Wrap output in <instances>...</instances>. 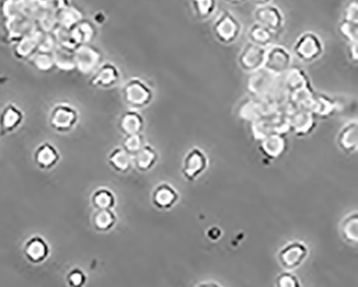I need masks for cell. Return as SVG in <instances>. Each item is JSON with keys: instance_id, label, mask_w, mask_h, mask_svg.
<instances>
[{"instance_id": "1", "label": "cell", "mask_w": 358, "mask_h": 287, "mask_svg": "<svg viewBox=\"0 0 358 287\" xmlns=\"http://www.w3.org/2000/svg\"><path fill=\"white\" fill-rule=\"evenodd\" d=\"M324 47L319 36L314 33H305L298 38L294 45V53L298 59L306 63L315 61L323 54Z\"/></svg>"}, {"instance_id": "2", "label": "cell", "mask_w": 358, "mask_h": 287, "mask_svg": "<svg viewBox=\"0 0 358 287\" xmlns=\"http://www.w3.org/2000/svg\"><path fill=\"white\" fill-rule=\"evenodd\" d=\"M209 167V159L203 149L193 147L186 153L182 161V175L186 180L195 181Z\"/></svg>"}, {"instance_id": "3", "label": "cell", "mask_w": 358, "mask_h": 287, "mask_svg": "<svg viewBox=\"0 0 358 287\" xmlns=\"http://www.w3.org/2000/svg\"><path fill=\"white\" fill-rule=\"evenodd\" d=\"M241 24L229 12H224L213 26L214 35L220 43L231 45L241 33Z\"/></svg>"}, {"instance_id": "4", "label": "cell", "mask_w": 358, "mask_h": 287, "mask_svg": "<svg viewBox=\"0 0 358 287\" xmlns=\"http://www.w3.org/2000/svg\"><path fill=\"white\" fill-rule=\"evenodd\" d=\"M309 254L307 246L303 242L294 241V242L286 244L279 254L278 259L283 268L287 270H293L305 262Z\"/></svg>"}, {"instance_id": "5", "label": "cell", "mask_w": 358, "mask_h": 287, "mask_svg": "<svg viewBox=\"0 0 358 287\" xmlns=\"http://www.w3.org/2000/svg\"><path fill=\"white\" fill-rule=\"evenodd\" d=\"M152 97L153 93L150 87L140 80H131L124 87V98L131 107H145L151 103Z\"/></svg>"}, {"instance_id": "6", "label": "cell", "mask_w": 358, "mask_h": 287, "mask_svg": "<svg viewBox=\"0 0 358 287\" xmlns=\"http://www.w3.org/2000/svg\"><path fill=\"white\" fill-rule=\"evenodd\" d=\"M267 49L249 43L241 50L239 55L240 67L245 71H259L265 65Z\"/></svg>"}, {"instance_id": "7", "label": "cell", "mask_w": 358, "mask_h": 287, "mask_svg": "<svg viewBox=\"0 0 358 287\" xmlns=\"http://www.w3.org/2000/svg\"><path fill=\"white\" fill-rule=\"evenodd\" d=\"M255 19L257 24L263 25L272 33L283 27L284 17L277 6L265 3L255 10Z\"/></svg>"}, {"instance_id": "8", "label": "cell", "mask_w": 358, "mask_h": 287, "mask_svg": "<svg viewBox=\"0 0 358 287\" xmlns=\"http://www.w3.org/2000/svg\"><path fill=\"white\" fill-rule=\"evenodd\" d=\"M292 64L291 54L287 50L280 45L270 47L266 53L265 67L266 71L270 73H283L289 71Z\"/></svg>"}, {"instance_id": "9", "label": "cell", "mask_w": 358, "mask_h": 287, "mask_svg": "<svg viewBox=\"0 0 358 287\" xmlns=\"http://www.w3.org/2000/svg\"><path fill=\"white\" fill-rule=\"evenodd\" d=\"M24 256L31 264H41L50 256V246L40 236H33L26 241L23 249Z\"/></svg>"}, {"instance_id": "10", "label": "cell", "mask_w": 358, "mask_h": 287, "mask_svg": "<svg viewBox=\"0 0 358 287\" xmlns=\"http://www.w3.org/2000/svg\"><path fill=\"white\" fill-rule=\"evenodd\" d=\"M179 197V193L175 187L168 183H161L152 193V203L159 210H169L176 206Z\"/></svg>"}, {"instance_id": "11", "label": "cell", "mask_w": 358, "mask_h": 287, "mask_svg": "<svg viewBox=\"0 0 358 287\" xmlns=\"http://www.w3.org/2000/svg\"><path fill=\"white\" fill-rule=\"evenodd\" d=\"M287 122H289V131H293L296 135H300V137L309 135L315 127L314 115L310 111L303 110V109L292 113L291 117Z\"/></svg>"}, {"instance_id": "12", "label": "cell", "mask_w": 358, "mask_h": 287, "mask_svg": "<svg viewBox=\"0 0 358 287\" xmlns=\"http://www.w3.org/2000/svg\"><path fill=\"white\" fill-rule=\"evenodd\" d=\"M337 145L339 149L347 154L356 152L358 145V124L351 121L342 127L337 135Z\"/></svg>"}, {"instance_id": "13", "label": "cell", "mask_w": 358, "mask_h": 287, "mask_svg": "<svg viewBox=\"0 0 358 287\" xmlns=\"http://www.w3.org/2000/svg\"><path fill=\"white\" fill-rule=\"evenodd\" d=\"M287 149V140L283 135H268L259 145V151L268 159H275L281 157Z\"/></svg>"}, {"instance_id": "14", "label": "cell", "mask_w": 358, "mask_h": 287, "mask_svg": "<svg viewBox=\"0 0 358 287\" xmlns=\"http://www.w3.org/2000/svg\"><path fill=\"white\" fill-rule=\"evenodd\" d=\"M336 109V103L324 94H314L310 103L308 111L313 115L325 117L334 113Z\"/></svg>"}, {"instance_id": "15", "label": "cell", "mask_w": 358, "mask_h": 287, "mask_svg": "<svg viewBox=\"0 0 358 287\" xmlns=\"http://www.w3.org/2000/svg\"><path fill=\"white\" fill-rule=\"evenodd\" d=\"M157 161H159V154L151 145H143L139 152L134 155V163L138 170L142 171V172H145V171L153 168Z\"/></svg>"}, {"instance_id": "16", "label": "cell", "mask_w": 358, "mask_h": 287, "mask_svg": "<svg viewBox=\"0 0 358 287\" xmlns=\"http://www.w3.org/2000/svg\"><path fill=\"white\" fill-rule=\"evenodd\" d=\"M145 122L141 115L136 111L126 112L121 119V131L127 135H139L143 128Z\"/></svg>"}, {"instance_id": "17", "label": "cell", "mask_w": 358, "mask_h": 287, "mask_svg": "<svg viewBox=\"0 0 358 287\" xmlns=\"http://www.w3.org/2000/svg\"><path fill=\"white\" fill-rule=\"evenodd\" d=\"M35 159L41 168H51L55 165L56 161H59V153L56 151L55 147H52L49 143L42 145L37 152L35 153Z\"/></svg>"}, {"instance_id": "18", "label": "cell", "mask_w": 358, "mask_h": 287, "mask_svg": "<svg viewBox=\"0 0 358 287\" xmlns=\"http://www.w3.org/2000/svg\"><path fill=\"white\" fill-rule=\"evenodd\" d=\"M341 236L343 240L351 244H355L358 241V214L357 212L352 213L349 216L345 217L342 222Z\"/></svg>"}, {"instance_id": "19", "label": "cell", "mask_w": 358, "mask_h": 287, "mask_svg": "<svg viewBox=\"0 0 358 287\" xmlns=\"http://www.w3.org/2000/svg\"><path fill=\"white\" fill-rule=\"evenodd\" d=\"M22 121L21 111L17 110L14 105H10L3 110L0 117V127L3 131H12L19 126Z\"/></svg>"}, {"instance_id": "20", "label": "cell", "mask_w": 358, "mask_h": 287, "mask_svg": "<svg viewBox=\"0 0 358 287\" xmlns=\"http://www.w3.org/2000/svg\"><path fill=\"white\" fill-rule=\"evenodd\" d=\"M93 223L98 231L106 233L113 228L117 223V215L112 210H97L94 214Z\"/></svg>"}, {"instance_id": "21", "label": "cell", "mask_w": 358, "mask_h": 287, "mask_svg": "<svg viewBox=\"0 0 358 287\" xmlns=\"http://www.w3.org/2000/svg\"><path fill=\"white\" fill-rule=\"evenodd\" d=\"M249 38L253 45L266 47L269 43H271L272 39H273V33L264 27L263 25L256 23L250 29Z\"/></svg>"}, {"instance_id": "22", "label": "cell", "mask_w": 358, "mask_h": 287, "mask_svg": "<svg viewBox=\"0 0 358 287\" xmlns=\"http://www.w3.org/2000/svg\"><path fill=\"white\" fill-rule=\"evenodd\" d=\"M286 87L291 89L292 93H294L310 87V82L303 71H300L299 68H294L286 78Z\"/></svg>"}, {"instance_id": "23", "label": "cell", "mask_w": 358, "mask_h": 287, "mask_svg": "<svg viewBox=\"0 0 358 287\" xmlns=\"http://www.w3.org/2000/svg\"><path fill=\"white\" fill-rule=\"evenodd\" d=\"M110 163L120 172H126L131 168V155H128L123 149H114L110 156Z\"/></svg>"}, {"instance_id": "24", "label": "cell", "mask_w": 358, "mask_h": 287, "mask_svg": "<svg viewBox=\"0 0 358 287\" xmlns=\"http://www.w3.org/2000/svg\"><path fill=\"white\" fill-rule=\"evenodd\" d=\"M93 203L97 210H112L115 205V197L108 189H101L94 195Z\"/></svg>"}, {"instance_id": "25", "label": "cell", "mask_w": 358, "mask_h": 287, "mask_svg": "<svg viewBox=\"0 0 358 287\" xmlns=\"http://www.w3.org/2000/svg\"><path fill=\"white\" fill-rule=\"evenodd\" d=\"M194 11L199 19H207L217 8V3L213 0H199L194 1Z\"/></svg>"}, {"instance_id": "26", "label": "cell", "mask_w": 358, "mask_h": 287, "mask_svg": "<svg viewBox=\"0 0 358 287\" xmlns=\"http://www.w3.org/2000/svg\"><path fill=\"white\" fill-rule=\"evenodd\" d=\"M67 284L70 287H84L87 283V277L81 268H73L66 277Z\"/></svg>"}, {"instance_id": "27", "label": "cell", "mask_w": 358, "mask_h": 287, "mask_svg": "<svg viewBox=\"0 0 358 287\" xmlns=\"http://www.w3.org/2000/svg\"><path fill=\"white\" fill-rule=\"evenodd\" d=\"M339 31L342 37L345 38L349 43H357L358 27L357 24L342 21L339 26Z\"/></svg>"}, {"instance_id": "28", "label": "cell", "mask_w": 358, "mask_h": 287, "mask_svg": "<svg viewBox=\"0 0 358 287\" xmlns=\"http://www.w3.org/2000/svg\"><path fill=\"white\" fill-rule=\"evenodd\" d=\"M143 139L140 135H127L124 140V151L128 155H135L143 147Z\"/></svg>"}, {"instance_id": "29", "label": "cell", "mask_w": 358, "mask_h": 287, "mask_svg": "<svg viewBox=\"0 0 358 287\" xmlns=\"http://www.w3.org/2000/svg\"><path fill=\"white\" fill-rule=\"evenodd\" d=\"M277 287H301L297 277L289 272H283L278 276L275 280Z\"/></svg>"}, {"instance_id": "30", "label": "cell", "mask_w": 358, "mask_h": 287, "mask_svg": "<svg viewBox=\"0 0 358 287\" xmlns=\"http://www.w3.org/2000/svg\"><path fill=\"white\" fill-rule=\"evenodd\" d=\"M358 7L357 3H351L345 11V20L343 21L350 22V23L357 24Z\"/></svg>"}, {"instance_id": "31", "label": "cell", "mask_w": 358, "mask_h": 287, "mask_svg": "<svg viewBox=\"0 0 358 287\" xmlns=\"http://www.w3.org/2000/svg\"><path fill=\"white\" fill-rule=\"evenodd\" d=\"M350 55L353 61H357V43H350Z\"/></svg>"}, {"instance_id": "32", "label": "cell", "mask_w": 358, "mask_h": 287, "mask_svg": "<svg viewBox=\"0 0 358 287\" xmlns=\"http://www.w3.org/2000/svg\"><path fill=\"white\" fill-rule=\"evenodd\" d=\"M197 287H221L217 283L210 282V283H203V284L198 285Z\"/></svg>"}]
</instances>
